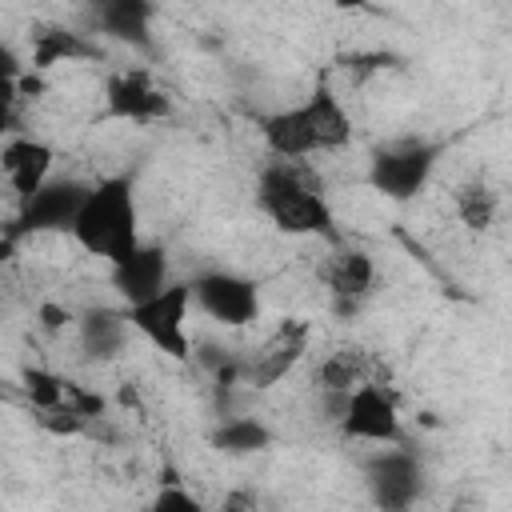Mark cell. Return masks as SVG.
<instances>
[{
    "label": "cell",
    "instance_id": "cell-1",
    "mask_svg": "<svg viewBox=\"0 0 512 512\" xmlns=\"http://www.w3.org/2000/svg\"><path fill=\"white\" fill-rule=\"evenodd\" d=\"M256 204L288 236H324V240H336V220H332L328 196H324V188L296 160H280L276 156L260 172Z\"/></svg>",
    "mask_w": 512,
    "mask_h": 512
},
{
    "label": "cell",
    "instance_id": "cell-2",
    "mask_svg": "<svg viewBox=\"0 0 512 512\" xmlns=\"http://www.w3.org/2000/svg\"><path fill=\"white\" fill-rule=\"evenodd\" d=\"M260 136L272 156L280 160H300L312 152H332L344 148L352 136V120L332 96V88H316L304 104L280 108L260 120Z\"/></svg>",
    "mask_w": 512,
    "mask_h": 512
},
{
    "label": "cell",
    "instance_id": "cell-3",
    "mask_svg": "<svg viewBox=\"0 0 512 512\" xmlns=\"http://www.w3.org/2000/svg\"><path fill=\"white\" fill-rule=\"evenodd\" d=\"M72 236L84 252L104 256L108 264H116L120 256H128L140 244L136 232V192H132V176H108L100 184H92L84 192V204L76 212Z\"/></svg>",
    "mask_w": 512,
    "mask_h": 512
},
{
    "label": "cell",
    "instance_id": "cell-4",
    "mask_svg": "<svg viewBox=\"0 0 512 512\" xmlns=\"http://www.w3.org/2000/svg\"><path fill=\"white\" fill-rule=\"evenodd\" d=\"M188 304H192V288L168 280V284H164L160 292H152L148 300L124 304V320H128V328H136V332H140L152 348H160L164 356L188 360V356H192V344H188V332H184Z\"/></svg>",
    "mask_w": 512,
    "mask_h": 512
},
{
    "label": "cell",
    "instance_id": "cell-5",
    "mask_svg": "<svg viewBox=\"0 0 512 512\" xmlns=\"http://www.w3.org/2000/svg\"><path fill=\"white\" fill-rule=\"evenodd\" d=\"M440 152H444V144H436V140H400V144H388V148H380L372 156L368 184L380 196L404 204L416 192H424V184H428Z\"/></svg>",
    "mask_w": 512,
    "mask_h": 512
},
{
    "label": "cell",
    "instance_id": "cell-6",
    "mask_svg": "<svg viewBox=\"0 0 512 512\" xmlns=\"http://www.w3.org/2000/svg\"><path fill=\"white\" fill-rule=\"evenodd\" d=\"M84 192H88V184H80V180H44L32 196L20 200V212L8 224V240L40 236V232H72Z\"/></svg>",
    "mask_w": 512,
    "mask_h": 512
},
{
    "label": "cell",
    "instance_id": "cell-7",
    "mask_svg": "<svg viewBox=\"0 0 512 512\" xmlns=\"http://www.w3.org/2000/svg\"><path fill=\"white\" fill-rule=\"evenodd\" d=\"M336 424H340V432L352 436V440H368V444H396V440H400L396 400H392L380 384H372V380L356 384V388L344 396V408H340Z\"/></svg>",
    "mask_w": 512,
    "mask_h": 512
},
{
    "label": "cell",
    "instance_id": "cell-8",
    "mask_svg": "<svg viewBox=\"0 0 512 512\" xmlns=\"http://www.w3.org/2000/svg\"><path fill=\"white\" fill-rule=\"evenodd\" d=\"M188 288H192V300L228 328H244L260 316V288L240 272H204Z\"/></svg>",
    "mask_w": 512,
    "mask_h": 512
},
{
    "label": "cell",
    "instance_id": "cell-9",
    "mask_svg": "<svg viewBox=\"0 0 512 512\" xmlns=\"http://www.w3.org/2000/svg\"><path fill=\"white\" fill-rule=\"evenodd\" d=\"M104 120H128V124H152L172 116V100L152 84L144 68L116 72L104 84Z\"/></svg>",
    "mask_w": 512,
    "mask_h": 512
},
{
    "label": "cell",
    "instance_id": "cell-10",
    "mask_svg": "<svg viewBox=\"0 0 512 512\" xmlns=\"http://www.w3.org/2000/svg\"><path fill=\"white\" fill-rule=\"evenodd\" d=\"M308 336H312V328H308L304 320H284V324L240 364V380L252 384V388H272V384H280V380L300 364V356L308 352Z\"/></svg>",
    "mask_w": 512,
    "mask_h": 512
},
{
    "label": "cell",
    "instance_id": "cell-11",
    "mask_svg": "<svg viewBox=\"0 0 512 512\" xmlns=\"http://www.w3.org/2000/svg\"><path fill=\"white\" fill-rule=\"evenodd\" d=\"M168 284V252L160 244H136L112 264V288L124 304H140Z\"/></svg>",
    "mask_w": 512,
    "mask_h": 512
},
{
    "label": "cell",
    "instance_id": "cell-12",
    "mask_svg": "<svg viewBox=\"0 0 512 512\" xmlns=\"http://www.w3.org/2000/svg\"><path fill=\"white\" fill-rule=\"evenodd\" d=\"M332 300H336V312H356L360 300L372 292L376 284V264L364 248H340L336 256H328V264L320 268Z\"/></svg>",
    "mask_w": 512,
    "mask_h": 512
},
{
    "label": "cell",
    "instance_id": "cell-13",
    "mask_svg": "<svg viewBox=\"0 0 512 512\" xmlns=\"http://www.w3.org/2000/svg\"><path fill=\"white\" fill-rule=\"evenodd\" d=\"M368 488L372 500L384 508H408L420 492V464L408 452H380L368 460Z\"/></svg>",
    "mask_w": 512,
    "mask_h": 512
},
{
    "label": "cell",
    "instance_id": "cell-14",
    "mask_svg": "<svg viewBox=\"0 0 512 512\" xmlns=\"http://www.w3.org/2000/svg\"><path fill=\"white\" fill-rule=\"evenodd\" d=\"M92 24L132 48H152V0H88Z\"/></svg>",
    "mask_w": 512,
    "mask_h": 512
},
{
    "label": "cell",
    "instance_id": "cell-15",
    "mask_svg": "<svg viewBox=\"0 0 512 512\" xmlns=\"http://www.w3.org/2000/svg\"><path fill=\"white\" fill-rule=\"evenodd\" d=\"M52 148L44 140H32V136H16L0 148V168L16 192V200L32 196L48 176H52Z\"/></svg>",
    "mask_w": 512,
    "mask_h": 512
},
{
    "label": "cell",
    "instance_id": "cell-16",
    "mask_svg": "<svg viewBox=\"0 0 512 512\" xmlns=\"http://www.w3.org/2000/svg\"><path fill=\"white\" fill-rule=\"evenodd\" d=\"M372 376V356H368V348H360V344H340V348H332L324 360H320V368H316V384L324 388V392H332V396H348L356 384H364Z\"/></svg>",
    "mask_w": 512,
    "mask_h": 512
},
{
    "label": "cell",
    "instance_id": "cell-17",
    "mask_svg": "<svg viewBox=\"0 0 512 512\" xmlns=\"http://www.w3.org/2000/svg\"><path fill=\"white\" fill-rule=\"evenodd\" d=\"M96 56V44H88L80 32H68V28H40L32 36V72H48L56 64H68V60H88Z\"/></svg>",
    "mask_w": 512,
    "mask_h": 512
},
{
    "label": "cell",
    "instance_id": "cell-18",
    "mask_svg": "<svg viewBox=\"0 0 512 512\" xmlns=\"http://www.w3.org/2000/svg\"><path fill=\"white\" fill-rule=\"evenodd\" d=\"M452 204H456V216L472 228V232H488L496 212H500V192L488 184V180H464L456 192H452Z\"/></svg>",
    "mask_w": 512,
    "mask_h": 512
},
{
    "label": "cell",
    "instance_id": "cell-19",
    "mask_svg": "<svg viewBox=\"0 0 512 512\" xmlns=\"http://www.w3.org/2000/svg\"><path fill=\"white\" fill-rule=\"evenodd\" d=\"M124 332H128V320L124 312H108V308H96L80 320V340H84V352L96 356V360H108L120 352L124 344Z\"/></svg>",
    "mask_w": 512,
    "mask_h": 512
},
{
    "label": "cell",
    "instance_id": "cell-20",
    "mask_svg": "<svg viewBox=\"0 0 512 512\" xmlns=\"http://www.w3.org/2000/svg\"><path fill=\"white\" fill-rule=\"evenodd\" d=\"M272 444V432L260 424V420H224L216 432H212V448L228 452V456H252V452H264Z\"/></svg>",
    "mask_w": 512,
    "mask_h": 512
},
{
    "label": "cell",
    "instance_id": "cell-21",
    "mask_svg": "<svg viewBox=\"0 0 512 512\" xmlns=\"http://www.w3.org/2000/svg\"><path fill=\"white\" fill-rule=\"evenodd\" d=\"M24 392L32 396V408H56L64 404V380L44 368H24Z\"/></svg>",
    "mask_w": 512,
    "mask_h": 512
},
{
    "label": "cell",
    "instance_id": "cell-22",
    "mask_svg": "<svg viewBox=\"0 0 512 512\" xmlns=\"http://www.w3.org/2000/svg\"><path fill=\"white\" fill-rule=\"evenodd\" d=\"M396 64H400V60L388 56V52H356V56H344V68H348L352 80H360V76H368V72H380V68H396Z\"/></svg>",
    "mask_w": 512,
    "mask_h": 512
},
{
    "label": "cell",
    "instance_id": "cell-23",
    "mask_svg": "<svg viewBox=\"0 0 512 512\" xmlns=\"http://www.w3.org/2000/svg\"><path fill=\"white\" fill-rule=\"evenodd\" d=\"M156 508H184V512H196L200 508V500L192 496V492H180V488H160L156 492Z\"/></svg>",
    "mask_w": 512,
    "mask_h": 512
},
{
    "label": "cell",
    "instance_id": "cell-24",
    "mask_svg": "<svg viewBox=\"0 0 512 512\" xmlns=\"http://www.w3.org/2000/svg\"><path fill=\"white\" fill-rule=\"evenodd\" d=\"M24 76V64H20V56L8 48V44H0V88H16V80Z\"/></svg>",
    "mask_w": 512,
    "mask_h": 512
},
{
    "label": "cell",
    "instance_id": "cell-25",
    "mask_svg": "<svg viewBox=\"0 0 512 512\" xmlns=\"http://www.w3.org/2000/svg\"><path fill=\"white\" fill-rule=\"evenodd\" d=\"M12 108H16V88H0V136L12 128Z\"/></svg>",
    "mask_w": 512,
    "mask_h": 512
},
{
    "label": "cell",
    "instance_id": "cell-26",
    "mask_svg": "<svg viewBox=\"0 0 512 512\" xmlns=\"http://www.w3.org/2000/svg\"><path fill=\"white\" fill-rule=\"evenodd\" d=\"M40 316H44V328H64V324L72 320V316H68L64 308H56V304H44V308H40Z\"/></svg>",
    "mask_w": 512,
    "mask_h": 512
},
{
    "label": "cell",
    "instance_id": "cell-27",
    "mask_svg": "<svg viewBox=\"0 0 512 512\" xmlns=\"http://www.w3.org/2000/svg\"><path fill=\"white\" fill-rule=\"evenodd\" d=\"M336 8H364V0H336Z\"/></svg>",
    "mask_w": 512,
    "mask_h": 512
},
{
    "label": "cell",
    "instance_id": "cell-28",
    "mask_svg": "<svg viewBox=\"0 0 512 512\" xmlns=\"http://www.w3.org/2000/svg\"><path fill=\"white\" fill-rule=\"evenodd\" d=\"M0 400H4V392H0Z\"/></svg>",
    "mask_w": 512,
    "mask_h": 512
}]
</instances>
